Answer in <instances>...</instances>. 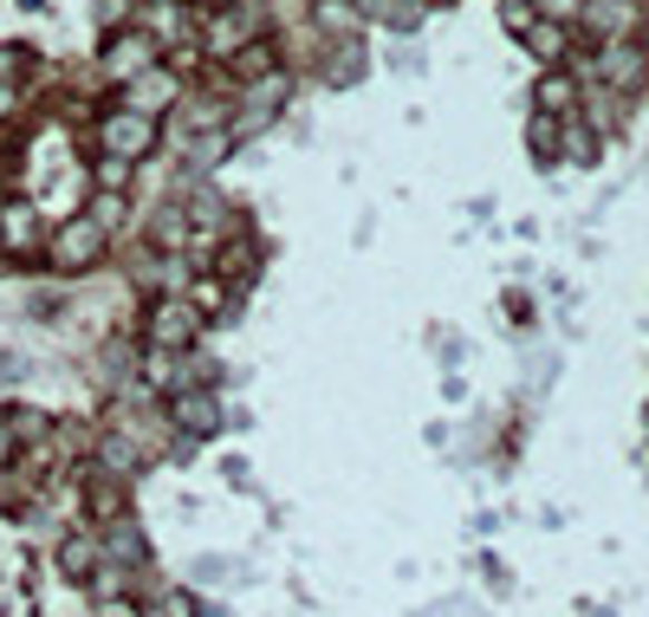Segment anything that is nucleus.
<instances>
[{"label":"nucleus","instance_id":"1","mask_svg":"<svg viewBox=\"0 0 649 617\" xmlns=\"http://www.w3.org/2000/svg\"><path fill=\"white\" fill-rule=\"evenodd\" d=\"M39 254H46V267H52V273H91L105 254H111V228H105L91 208H72L59 228L46 234V247H39Z\"/></svg>","mask_w":649,"mask_h":617},{"label":"nucleus","instance_id":"2","mask_svg":"<svg viewBox=\"0 0 649 617\" xmlns=\"http://www.w3.org/2000/svg\"><path fill=\"white\" fill-rule=\"evenodd\" d=\"M144 339H150V351H195L201 306H195L189 293H156L150 306H144Z\"/></svg>","mask_w":649,"mask_h":617},{"label":"nucleus","instance_id":"3","mask_svg":"<svg viewBox=\"0 0 649 617\" xmlns=\"http://www.w3.org/2000/svg\"><path fill=\"white\" fill-rule=\"evenodd\" d=\"M254 39H267V13H260V0H234V7H215V13H208L201 52L228 66L234 52H240V46H254Z\"/></svg>","mask_w":649,"mask_h":617},{"label":"nucleus","instance_id":"4","mask_svg":"<svg viewBox=\"0 0 649 617\" xmlns=\"http://www.w3.org/2000/svg\"><path fill=\"white\" fill-rule=\"evenodd\" d=\"M98 150H105V156H130V163H137V156H150L156 150V117L124 111V105L105 111V117H98Z\"/></svg>","mask_w":649,"mask_h":617},{"label":"nucleus","instance_id":"5","mask_svg":"<svg viewBox=\"0 0 649 617\" xmlns=\"http://www.w3.org/2000/svg\"><path fill=\"white\" fill-rule=\"evenodd\" d=\"M183 105V78L169 66H144L137 78H124V111H144V117H163Z\"/></svg>","mask_w":649,"mask_h":617},{"label":"nucleus","instance_id":"6","mask_svg":"<svg viewBox=\"0 0 649 617\" xmlns=\"http://www.w3.org/2000/svg\"><path fill=\"white\" fill-rule=\"evenodd\" d=\"M144 66H156V33L150 27H117V33L105 39V78L124 85V78H137Z\"/></svg>","mask_w":649,"mask_h":617},{"label":"nucleus","instance_id":"7","mask_svg":"<svg viewBox=\"0 0 649 617\" xmlns=\"http://www.w3.org/2000/svg\"><path fill=\"white\" fill-rule=\"evenodd\" d=\"M643 78H649V52H637L630 39H604V46H598V85H611V91L630 98Z\"/></svg>","mask_w":649,"mask_h":617},{"label":"nucleus","instance_id":"8","mask_svg":"<svg viewBox=\"0 0 649 617\" xmlns=\"http://www.w3.org/2000/svg\"><path fill=\"white\" fill-rule=\"evenodd\" d=\"M46 228H39L33 202H0V254H39Z\"/></svg>","mask_w":649,"mask_h":617},{"label":"nucleus","instance_id":"9","mask_svg":"<svg viewBox=\"0 0 649 617\" xmlns=\"http://www.w3.org/2000/svg\"><path fill=\"white\" fill-rule=\"evenodd\" d=\"M169 423L189 429V435H215V429H222V403H215V390H201V384L176 390V396H169Z\"/></svg>","mask_w":649,"mask_h":617},{"label":"nucleus","instance_id":"10","mask_svg":"<svg viewBox=\"0 0 649 617\" xmlns=\"http://www.w3.org/2000/svg\"><path fill=\"white\" fill-rule=\"evenodd\" d=\"M130 513V501H124V481L117 474H105L98 462H85V520H124Z\"/></svg>","mask_w":649,"mask_h":617},{"label":"nucleus","instance_id":"11","mask_svg":"<svg viewBox=\"0 0 649 617\" xmlns=\"http://www.w3.org/2000/svg\"><path fill=\"white\" fill-rule=\"evenodd\" d=\"M254 267H260V247H254L247 234H234L228 247H215V280H222V286H247Z\"/></svg>","mask_w":649,"mask_h":617},{"label":"nucleus","instance_id":"12","mask_svg":"<svg viewBox=\"0 0 649 617\" xmlns=\"http://www.w3.org/2000/svg\"><path fill=\"white\" fill-rule=\"evenodd\" d=\"M533 105L539 111H552V117H572L584 98H578V78L572 72H559V66H545V78H539V91H533Z\"/></svg>","mask_w":649,"mask_h":617},{"label":"nucleus","instance_id":"13","mask_svg":"<svg viewBox=\"0 0 649 617\" xmlns=\"http://www.w3.org/2000/svg\"><path fill=\"white\" fill-rule=\"evenodd\" d=\"M52 559H59V572H66V579H91V566L105 559V540H91V533H66Z\"/></svg>","mask_w":649,"mask_h":617},{"label":"nucleus","instance_id":"14","mask_svg":"<svg viewBox=\"0 0 649 617\" xmlns=\"http://www.w3.org/2000/svg\"><path fill=\"white\" fill-rule=\"evenodd\" d=\"M559 156H572V163H598V130L584 124V117H559Z\"/></svg>","mask_w":649,"mask_h":617},{"label":"nucleus","instance_id":"15","mask_svg":"<svg viewBox=\"0 0 649 617\" xmlns=\"http://www.w3.org/2000/svg\"><path fill=\"white\" fill-rule=\"evenodd\" d=\"M527 46H533L539 66H559V59H566V46H572V33H566L559 20H533V27H527Z\"/></svg>","mask_w":649,"mask_h":617},{"label":"nucleus","instance_id":"16","mask_svg":"<svg viewBox=\"0 0 649 617\" xmlns=\"http://www.w3.org/2000/svg\"><path fill=\"white\" fill-rule=\"evenodd\" d=\"M130 176H137L130 156H105L98 150V163H91V183H98V189H130Z\"/></svg>","mask_w":649,"mask_h":617},{"label":"nucleus","instance_id":"17","mask_svg":"<svg viewBox=\"0 0 649 617\" xmlns=\"http://www.w3.org/2000/svg\"><path fill=\"white\" fill-rule=\"evenodd\" d=\"M527 144H533L539 163H552V156H559V117H552V111H539L533 124H527Z\"/></svg>","mask_w":649,"mask_h":617},{"label":"nucleus","instance_id":"18","mask_svg":"<svg viewBox=\"0 0 649 617\" xmlns=\"http://www.w3.org/2000/svg\"><path fill=\"white\" fill-rule=\"evenodd\" d=\"M500 20H507L513 33H527V27L539 20V7H533V0H507V7H500Z\"/></svg>","mask_w":649,"mask_h":617},{"label":"nucleus","instance_id":"19","mask_svg":"<svg viewBox=\"0 0 649 617\" xmlns=\"http://www.w3.org/2000/svg\"><path fill=\"white\" fill-rule=\"evenodd\" d=\"M20 111V91H13V78H0V124Z\"/></svg>","mask_w":649,"mask_h":617},{"label":"nucleus","instance_id":"20","mask_svg":"<svg viewBox=\"0 0 649 617\" xmlns=\"http://www.w3.org/2000/svg\"><path fill=\"white\" fill-rule=\"evenodd\" d=\"M20 456V442H13V429H7V417H0V462H13Z\"/></svg>","mask_w":649,"mask_h":617},{"label":"nucleus","instance_id":"21","mask_svg":"<svg viewBox=\"0 0 649 617\" xmlns=\"http://www.w3.org/2000/svg\"><path fill=\"white\" fill-rule=\"evenodd\" d=\"M189 7H201V13H215V7H234V0H189Z\"/></svg>","mask_w":649,"mask_h":617}]
</instances>
